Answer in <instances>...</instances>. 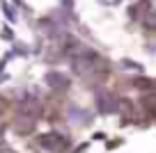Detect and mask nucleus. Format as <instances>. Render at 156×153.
Here are the masks:
<instances>
[{"instance_id":"obj_1","label":"nucleus","mask_w":156,"mask_h":153,"mask_svg":"<svg viewBox=\"0 0 156 153\" xmlns=\"http://www.w3.org/2000/svg\"><path fill=\"white\" fill-rule=\"evenodd\" d=\"M41 144H44V146H48V148H60V146H64L67 142H62V139L55 137V135H48V137L41 139Z\"/></svg>"}]
</instances>
